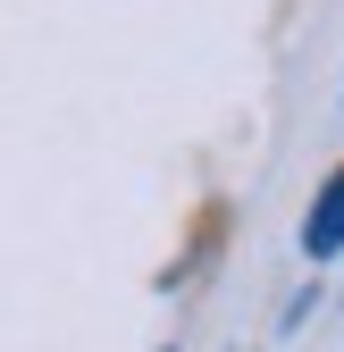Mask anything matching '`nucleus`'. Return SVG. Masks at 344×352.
<instances>
[{
	"instance_id": "nucleus-1",
	"label": "nucleus",
	"mask_w": 344,
	"mask_h": 352,
	"mask_svg": "<svg viewBox=\"0 0 344 352\" xmlns=\"http://www.w3.org/2000/svg\"><path fill=\"white\" fill-rule=\"evenodd\" d=\"M303 252H311V260H336V252H344V168L319 185V201H311V218H303Z\"/></svg>"
}]
</instances>
